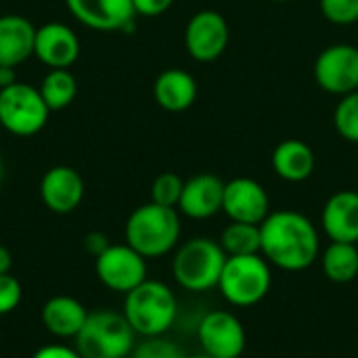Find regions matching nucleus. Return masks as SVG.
<instances>
[{
    "label": "nucleus",
    "instance_id": "f257e3e1",
    "mask_svg": "<svg viewBox=\"0 0 358 358\" xmlns=\"http://www.w3.org/2000/svg\"><path fill=\"white\" fill-rule=\"evenodd\" d=\"M260 254L271 266L300 273L313 266L321 256V237L310 218L296 210H275L260 224Z\"/></svg>",
    "mask_w": 358,
    "mask_h": 358
},
{
    "label": "nucleus",
    "instance_id": "f03ea898",
    "mask_svg": "<svg viewBox=\"0 0 358 358\" xmlns=\"http://www.w3.org/2000/svg\"><path fill=\"white\" fill-rule=\"evenodd\" d=\"M180 212L176 208L149 201L128 216L124 237L132 250L151 260L174 252L180 241Z\"/></svg>",
    "mask_w": 358,
    "mask_h": 358
},
{
    "label": "nucleus",
    "instance_id": "7ed1b4c3",
    "mask_svg": "<svg viewBox=\"0 0 358 358\" xmlns=\"http://www.w3.org/2000/svg\"><path fill=\"white\" fill-rule=\"evenodd\" d=\"M122 313L136 336L157 338L172 329L178 317V300L166 283L147 279L124 296Z\"/></svg>",
    "mask_w": 358,
    "mask_h": 358
},
{
    "label": "nucleus",
    "instance_id": "20e7f679",
    "mask_svg": "<svg viewBox=\"0 0 358 358\" xmlns=\"http://www.w3.org/2000/svg\"><path fill=\"white\" fill-rule=\"evenodd\" d=\"M73 342L82 358H130L136 346V334L124 313L99 308L88 313Z\"/></svg>",
    "mask_w": 358,
    "mask_h": 358
},
{
    "label": "nucleus",
    "instance_id": "39448f33",
    "mask_svg": "<svg viewBox=\"0 0 358 358\" xmlns=\"http://www.w3.org/2000/svg\"><path fill=\"white\" fill-rule=\"evenodd\" d=\"M227 254L222 245L210 237H193L176 248L172 275L187 292H208L218 287Z\"/></svg>",
    "mask_w": 358,
    "mask_h": 358
},
{
    "label": "nucleus",
    "instance_id": "423d86ee",
    "mask_svg": "<svg viewBox=\"0 0 358 358\" xmlns=\"http://www.w3.org/2000/svg\"><path fill=\"white\" fill-rule=\"evenodd\" d=\"M273 287V266L262 254L227 256L218 289L222 298L237 308L260 304Z\"/></svg>",
    "mask_w": 358,
    "mask_h": 358
},
{
    "label": "nucleus",
    "instance_id": "0eeeda50",
    "mask_svg": "<svg viewBox=\"0 0 358 358\" xmlns=\"http://www.w3.org/2000/svg\"><path fill=\"white\" fill-rule=\"evenodd\" d=\"M50 109L38 88L25 82H15L0 88V128L13 136L29 138L44 130Z\"/></svg>",
    "mask_w": 358,
    "mask_h": 358
},
{
    "label": "nucleus",
    "instance_id": "6e6552de",
    "mask_svg": "<svg viewBox=\"0 0 358 358\" xmlns=\"http://www.w3.org/2000/svg\"><path fill=\"white\" fill-rule=\"evenodd\" d=\"M94 273L107 289L124 296L149 279L147 258L128 243H111L101 256H96Z\"/></svg>",
    "mask_w": 358,
    "mask_h": 358
},
{
    "label": "nucleus",
    "instance_id": "1a4fd4ad",
    "mask_svg": "<svg viewBox=\"0 0 358 358\" xmlns=\"http://www.w3.org/2000/svg\"><path fill=\"white\" fill-rule=\"evenodd\" d=\"M315 80L321 90L344 96L358 90V46L331 44L315 61Z\"/></svg>",
    "mask_w": 358,
    "mask_h": 358
},
{
    "label": "nucleus",
    "instance_id": "9d476101",
    "mask_svg": "<svg viewBox=\"0 0 358 358\" xmlns=\"http://www.w3.org/2000/svg\"><path fill=\"white\" fill-rule=\"evenodd\" d=\"M197 340L203 355L212 358H239L245 350V327L229 310L208 313L197 327Z\"/></svg>",
    "mask_w": 358,
    "mask_h": 358
},
{
    "label": "nucleus",
    "instance_id": "9b49d317",
    "mask_svg": "<svg viewBox=\"0 0 358 358\" xmlns=\"http://www.w3.org/2000/svg\"><path fill=\"white\" fill-rule=\"evenodd\" d=\"M231 29L227 19L212 8L195 13L185 27V48L199 63L216 61L229 46Z\"/></svg>",
    "mask_w": 358,
    "mask_h": 358
},
{
    "label": "nucleus",
    "instance_id": "f8f14e48",
    "mask_svg": "<svg viewBox=\"0 0 358 358\" xmlns=\"http://www.w3.org/2000/svg\"><path fill=\"white\" fill-rule=\"evenodd\" d=\"M71 17L94 31H132L136 10L132 0H65Z\"/></svg>",
    "mask_w": 358,
    "mask_h": 358
},
{
    "label": "nucleus",
    "instance_id": "ddd939ff",
    "mask_svg": "<svg viewBox=\"0 0 358 358\" xmlns=\"http://www.w3.org/2000/svg\"><path fill=\"white\" fill-rule=\"evenodd\" d=\"M222 212L233 222L262 224L271 214V199L266 189L258 180L239 176L224 182Z\"/></svg>",
    "mask_w": 358,
    "mask_h": 358
},
{
    "label": "nucleus",
    "instance_id": "4468645a",
    "mask_svg": "<svg viewBox=\"0 0 358 358\" xmlns=\"http://www.w3.org/2000/svg\"><path fill=\"white\" fill-rule=\"evenodd\" d=\"M34 57L48 69H67L80 57V38L65 23H44L36 27Z\"/></svg>",
    "mask_w": 358,
    "mask_h": 358
},
{
    "label": "nucleus",
    "instance_id": "2eb2a0df",
    "mask_svg": "<svg viewBox=\"0 0 358 358\" xmlns=\"http://www.w3.org/2000/svg\"><path fill=\"white\" fill-rule=\"evenodd\" d=\"M86 193L84 178L69 166H52L40 180V199L55 214H71L80 208Z\"/></svg>",
    "mask_w": 358,
    "mask_h": 358
},
{
    "label": "nucleus",
    "instance_id": "dca6fc26",
    "mask_svg": "<svg viewBox=\"0 0 358 358\" xmlns=\"http://www.w3.org/2000/svg\"><path fill=\"white\" fill-rule=\"evenodd\" d=\"M224 180L216 174H195L185 180L178 212L193 220H208L222 212Z\"/></svg>",
    "mask_w": 358,
    "mask_h": 358
},
{
    "label": "nucleus",
    "instance_id": "f3484780",
    "mask_svg": "<svg viewBox=\"0 0 358 358\" xmlns=\"http://www.w3.org/2000/svg\"><path fill=\"white\" fill-rule=\"evenodd\" d=\"M321 227L331 241L358 243V191L334 193L323 206Z\"/></svg>",
    "mask_w": 358,
    "mask_h": 358
},
{
    "label": "nucleus",
    "instance_id": "a211bd4d",
    "mask_svg": "<svg viewBox=\"0 0 358 358\" xmlns=\"http://www.w3.org/2000/svg\"><path fill=\"white\" fill-rule=\"evenodd\" d=\"M88 319L86 306L73 296H52L42 304V327L59 340H76Z\"/></svg>",
    "mask_w": 358,
    "mask_h": 358
},
{
    "label": "nucleus",
    "instance_id": "6ab92c4d",
    "mask_svg": "<svg viewBox=\"0 0 358 358\" xmlns=\"http://www.w3.org/2000/svg\"><path fill=\"white\" fill-rule=\"evenodd\" d=\"M36 25L23 15H0V67H19L34 55Z\"/></svg>",
    "mask_w": 358,
    "mask_h": 358
},
{
    "label": "nucleus",
    "instance_id": "aec40b11",
    "mask_svg": "<svg viewBox=\"0 0 358 358\" xmlns=\"http://www.w3.org/2000/svg\"><path fill=\"white\" fill-rule=\"evenodd\" d=\"M273 170L281 180L287 182H304L313 176L317 157L308 143L300 138H287L279 143L271 157Z\"/></svg>",
    "mask_w": 358,
    "mask_h": 358
},
{
    "label": "nucleus",
    "instance_id": "412c9836",
    "mask_svg": "<svg viewBox=\"0 0 358 358\" xmlns=\"http://www.w3.org/2000/svg\"><path fill=\"white\" fill-rule=\"evenodd\" d=\"M153 99L166 111H185L197 99V82L185 69H166L153 82Z\"/></svg>",
    "mask_w": 358,
    "mask_h": 358
},
{
    "label": "nucleus",
    "instance_id": "4be33fe9",
    "mask_svg": "<svg viewBox=\"0 0 358 358\" xmlns=\"http://www.w3.org/2000/svg\"><path fill=\"white\" fill-rule=\"evenodd\" d=\"M321 266L325 277L331 283L346 285L358 277V245L357 243H342L331 241L321 252Z\"/></svg>",
    "mask_w": 358,
    "mask_h": 358
},
{
    "label": "nucleus",
    "instance_id": "5701e85b",
    "mask_svg": "<svg viewBox=\"0 0 358 358\" xmlns=\"http://www.w3.org/2000/svg\"><path fill=\"white\" fill-rule=\"evenodd\" d=\"M38 90L50 111H61L73 103L78 94V82L69 69H48Z\"/></svg>",
    "mask_w": 358,
    "mask_h": 358
},
{
    "label": "nucleus",
    "instance_id": "b1692460",
    "mask_svg": "<svg viewBox=\"0 0 358 358\" xmlns=\"http://www.w3.org/2000/svg\"><path fill=\"white\" fill-rule=\"evenodd\" d=\"M218 243L222 245L227 256H254L262 250L260 224L250 222H229L220 233Z\"/></svg>",
    "mask_w": 358,
    "mask_h": 358
},
{
    "label": "nucleus",
    "instance_id": "393cba45",
    "mask_svg": "<svg viewBox=\"0 0 358 358\" xmlns=\"http://www.w3.org/2000/svg\"><path fill=\"white\" fill-rule=\"evenodd\" d=\"M334 126L344 141L358 143V90L340 96L334 111Z\"/></svg>",
    "mask_w": 358,
    "mask_h": 358
},
{
    "label": "nucleus",
    "instance_id": "a878e982",
    "mask_svg": "<svg viewBox=\"0 0 358 358\" xmlns=\"http://www.w3.org/2000/svg\"><path fill=\"white\" fill-rule=\"evenodd\" d=\"M182 187H185V180L178 174L164 172L151 185V201L157 206H166V208H178Z\"/></svg>",
    "mask_w": 358,
    "mask_h": 358
},
{
    "label": "nucleus",
    "instance_id": "bb28decb",
    "mask_svg": "<svg viewBox=\"0 0 358 358\" xmlns=\"http://www.w3.org/2000/svg\"><path fill=\"white\" fill-rule=\"evenodd\" d=\"M130 358H187L185 352L166 336L157 338H143V342H136Z\"/></svg>",
    "mask_w": 358,
    "mask_h": 358
},
{
    "label": "nucleus",
    "instance_id": "cd10ccee",
    "mask_svg": "<svg viewBox=\"0 0 358 358\" xmlns=\"http://www.w3.org/2000/svg\"><path fill=\"white\" fill-rule=\"evenodd\" d=\"M321 13L336 25H352L358 21V0H319Z\"/></svg>",
    "mask_w": 358,
    "mask_h": 358
},
{
    "label": "nucleus",
    "instance_id": "c85d7f7f",
    "mask_svg": "<svg viewBox=\"0 0 358 358\" xmlns=\"http://www.w3.org/2000/svg\"><path fill=\"white\" fill-rule=\"evenodd\" d=\"M23 300V287L10 273L0 275V317H6L19 308Z\"/></svg>",
    "mask_w": 358,
    "mask_h": 358
},
{
    "label": "nucleus",
    "instance_id": "c756f323",
    "mask_svg": "<svg viewBox=\"0 0 358 358\" xmlns=\"http://www.w3.org/2000/svg\"><path fill=\"white\" fill-rule=\"evenodd\" d=\"M132 4H134L136 15L157 17V15L166 13L174 4V0H132Z\"/></svg>",
    "mask_w": 358,
    "mask_h": 358
},
{
    "label": "nucleus",
    "instance_id": "7c9ffc66",
    "mask_svg": "<svg viewBox=\"0 0 358 358\" xmlns=\"http://www.w3.org/2000/svg\"><path fill=\"white\" fill-rule=\"evenodd\" d=\"M31 358H82V355L76 350V346H65V344H46L38 348Z\"/></svg>",
    "mask_w": 358,
    "mask_h": 358
},
{
    "label": "nucleus",
    "instance_id": "2f4dec72",
    "mask_svg": "<svg viewBox=\"0 0 358 358\" xmlns=\"http://www.w3.org/2000/svg\"><path fill=\"white\" fill-rule=\"evenodd\" d=\"M82 245H84V250L90 254V256H101L109 245H111V241L107 239V235L105 233H99V231H90L84 239H82Z\"/></svg>",
    "mask_w": 358,
    "mask_h": 358
},
{
    "label": "nucleus",
    "instance_id": "473e14b6",
    "mask_svg": "<svg viewBox=\"0 0 358 358\" xmlns=\"http://www.w3.org/2000/svg\"><path fill=\"white\" fill-rule=\"evenodd\" d=\"M17 82V71L15 67H0V88H6Z\"/></svg>",
    "mask_w": 358,
    "mask_h": 358
},
{
    "label": "nucleus",
    "instance_id": "72a5a7b5",
    "mask_svg": "<svg viewBox=\"0 0 358 358\" xmlns=\"http://www.w3.org/2000/svg\"><path fill=\"white\" fill-rule=\"evenodd\" d=\"M10 266H13V256L8 252V248H4L0 243V275H6L10 273Z\"/></svg>",
    "mask_w": 358,
    "mask_h": 358
},
{
    "label": "nucleus",
    "instance_id": "f704fd0d",
    "mask_svg": "<svg viewBox=\"0 0 358 358\" xmlns=\"http://www.w3.org/2000/svg\"><path fill=\"white\" fill-rule=\"evenodd\" d=\"M2 176H4V164H2V157H0V182H2Z\"/></svg>",
    "mask_w": 358,
    "mask_h": 358
},
{
    "label": "nucleus",
    "instance_id": "c9c22d12",
    "mask_svg": "<svg viewBox=\"0 0 358 358\" xmlns=\"http://www.w3.org/2000/svg\"><path fill=\"white\" fill-rule=\"evenodd\" d=\"M187 358H212V357H208V355H203V352H201V355H195V357H187Z\"/></svg>",
    "mask_w": 358,
    "mask_h": 358
},
{
    "label": "nucleus",
    "instance_id": "e433bc0d",
    "mask_svg": "<svg viewBox=\"0 0 358 358\" xmlns=\"http://www.w3.org/2000/svg\"><path fill=\"white\" fill-rule=\"evenodd\" d=\"M271 2H287V0H271Z\"/></svg>",
    "mask_w": 358,
    "mask_h": 358
},
{
    "label": "nucleus",
    "instance_id": "4c0bfd02",
    "mask_svg": "<svg viewBox=\"0 0 358 358\" xmlns=\"http://www.w3.org/2000/svg\"><path fill=\"white\" fill-rule=\"evenodd\" d=\"M0 132H2V128H0Z\"/></svg>",
    "mask_w": 358,
    "mask_h": 358
}]
</instances>
